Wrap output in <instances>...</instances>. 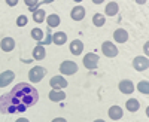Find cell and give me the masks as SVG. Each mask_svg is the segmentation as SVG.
<instances>
[{
    "label": "cell",
    "mask_w": 149,
    "mask_h": 122,
    "mask_svg": "<svg viewBox=\"0 0 149 122\" xmlns=\"http://www.w3.org/2000/svg\"><path fill=\"white\" fill-rule=\"evenodd\" d=\"M39 100V94L30 83H18L10 92L0 97V112L2 113H18L31 107Z\"/></svg>",
    "instance_id": "6da1fadb"
},
{
    "label": "cell",
    "mask_w": 149,
    "mask_h": 122,
    "mask_svg": "<svg viewBox=\"0 0 149 122\" xmlns=\"http://www.w3.org/2000/svg\"><path fill=\"white\" fill-rule=\"evenodd\" d=\"M45 75H46V70L43 67H40V66H36V67H33L29 71V79H30V82L37 83V82H40L43 79Z\"/></svg>",
    "instance_id": "7a4b0ae2"
},
{
    "label": "cell",
    "mask_w": 149,
    "mask_h": 122,
    "mask_svg": "<svg viewBox=\"0 0 149 122\" xmlns=\"http://www.w3.org/2000/svg\"><path fill=\"white\" fill-rule=\"evenodd\" d=\"M60 71L63 75H73V73L78 71V64L74 61H64L60 66Z\"/></svg>",
    "instance_id": "3957f363"
},
{
    "label": "cell",
    "mask_w": 149,
    "mask_h": 122,
    "mask_svg": "<svg viewBox=\"0 0 149 122\" xmlns=\"http://www.w3.org/2000/svg\"><path fill=\"white\" fill-rule=\"evenodd\" d=\"M97 63H98V55L94 54V52H90L84 57V66L88 69V70H93L97 67Z\"/></svg>",
    "instance_id": "277c9868"
},
{
    "label": "cell",
    "mask_w": 149,
    "mask_h": 122,
    "mask_svg": "<svg viewBox=\"0 0 149 122\" xmlns=\"http://www.w3.org/2000/svg\"><path fill=\"white\" fill-rule=\"evenodd\" d=\"M133 67L137 70V71H143V70H148L149 67V61L146 57H136L133 60Z\"/></svg>",
    "instance_id": "5b68a950"
},
{
    "label": "cell",
    "mask_w": 149,
    "mask_h": 122,
    "mask_svg": "<svg viewBox=\"0 0 149 122\" xmlns=\"http://www.w3.org/2000/svg\"><path fill=\"white\" fill-rule=\"evenodd\" d=\"M102 51H103V54L106 55V57H116L118 55V49H116V46L112 43V42H104L103 45H102Z\"/></svg>",
    "instance_id": "8992f818"
},
{
    "label": "cell",
    "mask_w": 149,
    "mask_h": 122,
    "mask_svg": "<svg viewBox=\"0 0 149 122\" xmlns=\"http://www.w3.org/2000/svg\"><path fill=\"white\" fill-rule=\"evenodd\" d=\"M49 85H51V88H54V89H63V88L67 87V80L63 76H54L49 80Z\"/></svg>",
    "instance_id": "52a82bcc"
},
{
    "label": "cell",
    "mask_w": 149,
    "mask_h": 122,
    "mask_svg": "<svg viewBox=\"0 0 149 122\" xmlns=\"http://www.w3.org/2000/svg\"><path fill=\"white\" fill-rule=\"evenodd\" d=\"M15 75H14V71H10V70H6L3 71L2 75H0V88H3V87H8V85L14 80Z\"/></svg>",
    "instance_id": "ba28073f"
},
{
    "label": "cell",
    "mask_w": 149,
    "mask_h": 122,
    "mask_svg": "<svg viewBox=\"0 0 149 122\" xmlns=\"http://www.w3.org/2000/svg\"><path fill=\"white\" fill-rule=\"evenodd\" d=\"M113 39H115L118 43H125V42L128 40V33H127V30L118 28V30L113 33Z\"/></svg>",
    "instance_id": "9c48e42d"
},
{
    "label": "cell",
    "mask_w": 149,
    "mask_h": 122,
    "mask_svg": "<svg viewBox=\"0 0 149 122\" xmlns=\"http://www.w3.org/2000/svg\"><path fill=\"white\" fill-rule=\"evenodd\" d=\"M119 91L122 94H131L134 91V85L131 80H122L119 82Z\"/></svg>",
    "instance_id": "30bf717a"
},
{
    "label": "cell",
    "mask_w": 149,
    "mask_h": 122,
    "mask_svg": "<svg viewBox=\"0 0 149 122\" xmlns=\"http://www.w3.org/2000/svg\"><path fill=\"white\" fill-rule=\"evenodd\" d=\"M84 17H85V9H84V6H74V8L72 9V18H73L74 21H81V19H84Z\"/></svg>",
    "instance_id": "8fae6325"
},
{
    "label": "cell",
    "mask_w": 149,
    "mask_h": 122,
    "mask_svg": "<svg viewBox=\"0 0 149 122\" xmlns=\"http://www.w3.org/2000/svg\"><path fill=\"white\" fill-rule=\"evenodd\" d=\"M109 118L113 121H119L122 118V109L119 106H112L109 109Z\"/></svg>",
    "instance_id": "7c38bea8"
},
{
    "label": "cell",
    "mask_w": 149,
    "mask_h": 122,
    "mask_svg": "<svg viewBox=\"0 0 149 122\" xmlns=\"http://www.w3.org/2000/svg\"><path fill=\"white\" fill-rule=\"evenodd\" d=\"M84 51V43L82 40H73L70 45V52L73 55H81V52Z\"/></svg>",
    "instance_id": "4fadbf2b"
},
{
    "label": "cell",
    "mask_w": 149,
    "mask_h": 122,
    "mask_svg": "<svg viewBox=\"0 0 149 122\" xmlns=\"http://www.w3.org/2000/svg\"><path fill=\"white\" fill-rule=\"evenodd\" d=\"M64 98H66V94L61 89H52L51 92H49V100L51 101H61Z\"/></svg>",
    "instance_id": "5bb4252c"
},
{
    "label": "cell",
    "mask_w": 149,
    "mask_h": 122,
    "mask_svg": "<svg viewBox=\"0 0 149 122\" xmlns=\"http://www.w3.org/2000/svg\"><path fill=\"white\" fill-rule=\"evenodd\" d=\"M0 46H2V49L5 52H10L12 49H14V46H15V40L12 37H5L2 40V43H0Z\"/></svg>",
    "instance_id": "9a60e30c"
},
{
    "label": "cell",
    "mask_w": 149,
    "mask_h": 122,
    "mask_svg": "<svg viewBox=\"0 0 149 122\" xmlns=\"http://www.w3.org/2000/svg\"><path fill=\"white\" fill-rule=\"evenodd\" d=\"M66 40H67V36H66V33H63V31H58V33H54L52 34V42L55 43V45H64L66 43Z\"/></svg>",
    "instance_id": "2e32d148"
},
{
    "label": "cell",
    "mask_w": 149,
    "mask_h": 122,
    "mask_svg": "<svg viewBox=\"0 0 149 122\" xmlns=\"http://www.w3.org/2000/svg\"><path fill=\"white\" fill-rule=\"evenodd\" d=\"M118 3L116 2H110V3H107L106 5V15L107 17H115L116 14H118Z\"/></svg>",
    "instance_id": "e0dca14e"
},
{
    "label": "cell",
    "mask_w": 149,
    "mask_h": 122,
    "mask_svg": "<svg viewBox=\"0 0 149 122\" xmlns=\"http://www.w3.org/2000/svg\"><path fill=\"white\" fill-rule=\"evenodd\" d=\"M45 55H46V54H45V48L40 46V45H39V46H36L34 49H33V58L37 60V61H39V60H43Z\"/></svg>",
    "instance_id": "ac0fdd59"
},
{
    "label": "cell",
    "mask_w": 149,
    "mask_h": 122,
    "mask_svg": "<svg viewBox=\"0 0 149 122\" xmlns=\"http://www.w3.org/2000/svg\"><path fill=\"white\" fill-rule=\"evenodd\" d=\"M125 107L128 109V112H137L139 107H140V104H139V101L136 100V98H130V100H127Z\"/></svg>",
    "instance_id": "d6986e66"
},
{
    "label": "cell",
    "mask_w": 149,
    "mask_h": 122,
    "mask_svg": "<svg viewBox=\"0 0 149 122\" xmlns=\"http://www.w3.org/2000/svg\"><path fill=\"white\" fill-rule=\"evenodd\" d=\"M45 10H42V9H37V10H34L33 12V19H34V22H37V24H40V22H43L45 21Z\"/></svg>",
    "instance_id": "ffe728a7"
},
{
    "label": "cell",
    "mask_w": 149,
    "mask_h": 122,
    "mask_svg": "<svg viewBox=\"0 0 149 122\" xmlns=\"http://www.w3.org/2000/svg\"><path fill=\"white\" fill-rule=\"evenodd\" d=\"M46 21H48V26L51 27V28H55V27H58V26H60V17H58V15H55V14L49 15Z\"/></svg>",
    "instance_id": "44dd1931"
},
{
    "label": "cell",
    "mask_w": 149,
    "mask_h": 122,
    "mask_svg": "<svg viewBox=\"0 0 149 122\" xmlns=\"http://www.w3.org/2000/svg\"><path fill=\"white\" fill-rule=\"evenodd\" d=\"M104 21H106V18L102 14H95L93 17V22H94V26H97V27H102L103 24H104Z\"/></svg>",
    "instance_id": "7402d4cb"
},
{
    "label": "cell",
    "mask_w": 149,
    "mask_h": 122,
    "mask_svg": "<svg viewBox=\"0 0 149 122\" xmlns=\"http://www.w3.org/2000/svg\"><path fill=\"white\" fill-rule=\"evenodd\" d=\"M137 88L142 94H149V82L148 80H142L139 85H137Z\"/></svg>",
    "instance_id": "603a6c76"
},
{
    "label": "cell",
    "mask_w": 149,
    "mask_h": 122,
    "mask_svg": "<svg viewBox=\"0 0 149 122\" xmlns=\"http://www.w3.org/2000/svg\"><path fill=\"white\" fill-rule=\"evenodd\" d=\"M31 37H33L34 40H39V42H42V37H43V33H42V30H40V28H33V30H31Z\"/></svg>",
    "instance_id": "cb8c5ba5"
},
{
    "label": "cell",
    "mask_w": 149,
    "mask_h": 122,
    "mask_svg": "<svg viewBox=\"0 0 149 122\" xmlns=\"http://www.w3.org/2000/svg\"><path fill=\"white\" fill-rule=\"evenodd\" d=\"M27 22H29L27 17H26V15H21V17H18V19H17V26H18V27H24V26H27Z\"/></svg>",
    "instance_id": "d4e9b609"
},
{
    "label": "cell",
    "mask_w": 149,
    "mask_h": 122,
    "mask_svg": "<svg viewBox=\"0 0 149 122\" xmlns=\"http://www.w3.org/2000/svg\"><path fill=\"white\" fill-rule=\"evenodd\" d=\"M52 42V36H51V33H49V30H48V33H46V37H45V40H42V42H39L40 43V46L42 45H49Z\"/></svg>",
    "instance_id": "484cf974"
},
{
    "label": "cell",
    "mask_w": 149,
    "mask_h": 122,
    "mask_svg": "<svg viewBox=\"0 0 149 122\" xmlns=\"http://www.w3.org/2000/svg\"><path fill=\"white\" fill-rule=\"evenodd\" d=\"M26 5L29 6V9H30V10H33V12H34V6L37 8V5H39V3H37V2H33V0H26Z\"/></svg>",
    "instance_id": "4316f807"
},
{
    "label": "cell",
    "mask_w": 149,
    "mask_h": 122,
    "mask_svg": "<svg viewBox=\"0 0 149 122\" xmlns=\"http://www.w3.org/2000/svg\"><path fill=\"white\" fill-rule=\"evenodd\" d=\"M52 122H67L64 118H55V119H52Z\"/></svg>",
    "instance_id": "83f0119b"
},
{
    "label": "cell",
    "mask_w": 149,
    "mask_h": 122,
    "mask_svg": "<svg viewBox=\"0 0 149 122\" xmlns=\"http://www.w3.org/2000/svg\"><path fill=\"white\" fill-rule=\"evenodd\" d=\"M18 2H17V0H8V5H10V6H15Z\"/></svg>",
    "instance_id": "f1b7e54d"
},
{
    "label": "cell",
    "mask_w": 149,
    "mask_h": 122,
    "mask_svg": "<svg viewBox=\"0 0 149 122\" xmlns=\"http://www.w3.org/2000/svg\"><path fill=\"white\" fill-rule=\"evenodd\" d=\"M17 122H29V119H26V118H19V119H17Z\"/></svg>",
    "instance_id": "f546056e"
},
{
    "label": "cell",
    "mask_w": 149,
    "mask_h": 122,
    "mask_svg": "<svg viewBox=\"0 0 149 122\" xmlns=\"http://www.w3.org/2000/svg\"><path fill=\"white\" fill-rule=\"evenodd\" d=\"M94 122H104L103 119H97V121H94Z\"/></svg>",
    "instance_id": "4dcf8cb0"
}]
</instances>
